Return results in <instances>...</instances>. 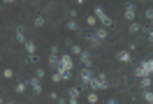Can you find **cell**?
Segmentation results:
<instances>
[{
  "instance_id": "3",
  "label": "cell",
  "mask_w": 153,
  "mask_h": 104,
  "mask_svg": "<svg viewBox=\"0 0 153 104\" xmlns=\"http://www.w3.org/2000/svg\"><path fill=\"white\" fill-rule=\"evenodd\" d=\"M134 76H153V58H146L134 67Z\"/></svg>"
},
{
  "instance_id": "7",
  "label": "cell",
  "mask_w": 153,
  "mask_h": 104,
  "mask_svg": "<svg viewBox=\"0 0 153 104\" xmlns=\"http://www.w3.org/2000/svg\"><path fill=\"white\" fill-rule=\"evenodd\" d=\"M123 16H125L128 23H130V21H137V5H134V2H128V5H125Z\"/></svg>"
},
{
  "instance_id": "30",
  "label": "cell",
  "mask_w": 153,
  "mask_h": 104,
  "mask_svg": "<svg viewBox=\"0 0 153 104\" xmlns=\"http://www.w3.org/2000/svg\"><path fill=\"white\" fill-rule=\"evenodd\" d=\"M2 102H5V100H2V97H0V104H2Z\"/></svg>"
},
{
  "instance_id": "28",
  "label": "cell",
  "mask_w": 153,
  "mask_h": 104,
  "mask_svg": "<svg viewBox=\"0 0 153 104\" xmlns=\"http://www.w3.org/2000/svg\"><path fill=\"white\" fill-rule=\"evenodd\" d=\"M84 2H86V0H76V7H81V5H84Z\"/></svg>"
},
{
  "instance_id": "4",
  "label": "cell",
  "mask_w": 153,
  "mask_h": 104,
  "mask_svg": "<svg viewBox=\"0 0 153 104\" xmlns=\"http://www.w3.org/2000/svg\"><path fill=\"white\" fill-rule=\"evenodd\" d=\"M93 14L97 16V21H100V26H105V28H111L114 26V19L109 16L105 12V7H100V5H95V10H93Z\"/></svg>"
},
{
  "instance_id": "6",
  "label": "cell",
  "mask_w": 153,
  "mask_h": 104,
  "mask_svg": "<svg viewBox=\"0 0 153 104\" xmlns=\"http://www.w3.org/2000/svg\"><path fill=\"white\" fill-rule=\"evenodd\" d=\"M60 69H65V72L74 69V56L72 53H60Z\"/></svg>"
},
{
  "instance_id": "27",
  "label": "cell",
  "mask_w": 153,
  "mask_h": 104,
  "mask_svg": "<svg viewBox=\"0 0 153 104\" xmlns=\"http://www.w3.org/2000/svg\"><path fill=\"white\" fill-rule=\"evenodd\" d=\"M146 37H149V39H153V28H151V26L146 28Z\"/></svg>"
},
{
  "instance_id": "12",
  "label": "cell",
  "mask_w": 153,
  "mask_h": 104,
  "mask_svg": "<svg viewBox=\"0 0 153 104\" xmlns=\"http://www.w3.org/2000/svg\"><path fill=\"white\" fill-rule=\"evenodd\" d=\"M65 28L70 30V32H76V35H81V26H79L74 19H67V21H65Z\"/></svg>"
},
{
  "instance_id": "13",
  "label": "cell",
  "mask_w": 153,
  "mask_h": 104,
  "mask_svg": "<svg viewBox=\"0 0 153 104\" xmlns=\"http://www.w3.org/2000/svg\"><path fill=\"white\" fill-rule=\"evenodd\" d=\"M47 63H49V67H51V69H58V67H60V56H58V53H49Z\"/></svg>"
},
{
  "instance_id": "19",
  "label": "cell",
  "mask_w": 153,
  "mask_h": 104,
  "mask_svg": "<svg viewBox=\"0 0 153 104\" xmlns=\"http://www.w3.org/2000/svg\"><path fill=\"white\" fill-rule=\"evenodd\" d=\"M142 100H144V102H149V104H153V90H151V88H144V90H142Z\"/></svg>"
},
{
  "instance_id": "11",
  "label": "cell",
  "mask_w": 153,
  "mask_h": 104,
  "mask_svg": "<svg viewBox=\"0 0 153 104\" xmlns=\"http://www.w3.org/2000/svg\"><path fill=\"white\" fill-rule=\"evenodd\" d=\"M79 95H81L79 88H70V90H67V102H70V104H76V102H79Z\"/></svg>"
},
{
  "instance_id": "20",
  "label": "cell",
  "mask_w": 153,
  "mask_h": 104,
  "mask_svg": "<svg viewBox=\"0 0 153 104\" xmlns=\"http://www.w3.org/2000/svg\"><path fill=\"white\" fill-rule=\"evenodd\" d=\"M67 46H70V53H72V56H79V53H81V51H84V49L79 46V44H74V42H67Z\"/></svg>"
},
{
  "instance_id": "31",
  "label": "cell",
  "mask_w": 153,
  "mask_h": 104,
  "mask_svg": "<svg viewBox=\"0 0 153 104\" xmlns=\"http://www.w3.org/2000/svg\"><path fill=\"white\" fill-rule=\"evenodd\" d=\"M0 37H2V32H0Z\"/></svg>"
},
{
  "instance_id": "5",
  "label": "cell",
  "mask_w": 153,
  "mask_h": 104,
  "mask_svg": "<svg viewBox=\"0 0 153 104\" xmlns=\"http://www.w3.org/2000/svg\"><path fill=\"white\" fill-rule=\"evenodd\" d=\"M76 76H79V83L84 86V88H91V81H93L95 72H93V67H81Z\"/></svg>"
},
{
  "instance_id": "23",
  "label": "cell",
  "mask_w": 153,
  "mask_h": 104,
  "mask_svg": "<svg viewBox=\"0 0 153 104\" xmlns=\"http://www.w3.org/2000/svg\"><path fill=\"white\" fill-rule=\"evenodd\" d=\"M142 23H137V21H130V35H137V32H142Z\"/></svg>"
},
{
  "instance_id": "26",
  "label": "cell",
  "mask_w": 153,
  "mask_h": 104,
  "mask_svg": "<svg viewBox=\"0 0 153 104\" xmlns=\"http://www.w3.org/2000/svg\"><path fill=\"white\" fill-rule=\"evenodd\" d=\"M35 76H37V79H44V76H47V69H44V67H37V69H35Z\"/></svg>"
},
{
  "instance_id": "15",
  "label": "cell",
  "mask_w": 153,
  "mask_h": 104,
  "mask_svg": "<svg viewBox=\"0 0 153 104\" xmlns=\"http://www.w3.org/2000/svg\"><path fill=\"white\" fill-rule=\"evenodd\" d=\"M14 35H16V42H19L21 46H23V42H26V28H23V26H16V30H14Z\"/></svg>"
},
{
  "instance_id": "21",
  "label": "cell",
  "mask_w": 153,
  "mask_h": 104,
  "mask_svg": "<svg viewBox=\"0 0 153 104\" xmlns=\"http://www.w3.org/2000/svg\"><path fill=\"white\" fill-rule=\"evenodd\" d=\"M33 26H35V28H44V26H47V19H44L42 14H37V16L33 19Z\"/></svg>"
},
{
  "instance_id": "18",
  "label": "cell",
  "mask_w": 153,
  "mask_h": 104,
  "mask_svg": "<svg viewBox=\"0 0 153 104\" xmlns=\"http://www.w3.org/2000/svg\"><path fill=\"white\" fill-rule=\"evenodd\" d=\"M86 102H88V104H95V102H100V95H97V90H93V88H91V93L86 95Z\"/></svg>"
},
{
  "instance_id": "17",
  "label": "cell",
  "mask_w": 153,
  "mask_h": 104,
  "mask_svg": "<svg viewBox=\"0 0 153 104\" xmlns=\"http://www.w3.org/2000/svg\"><path fill=\"white\" fill-rule=\"evenodd\" d=\"M153 86V76H139V88H151Z\"/></svg>"
},
{
  "instance_id": "14",
  "label": "cell",
  "mask_w": 153,
  "mask_h": 104,
  "mask_svg": "<svg viewBox=\"0 0 153 104\" xmlns=\"http://www.w3.org/2000/svg\"><path fill=\"white\" fill-rule=\"evenodd\" d=\"M28 81H16V83H14V93L16 95H23V93H28Z\"/></svg>"
},
{
  "instance_id": "16",
  "label": "cell",
  "mask_w": 153,
  "mask_h": 104,
  "mask_svg": "<svg viewBox=\"0 0 153 104\" xmlns=\"http://www.w3.org/2000/svg\"><path fill=\"white\" fill-rule=\"evenodd\" d=\"M23 49H26V53H37V42L26 39V42H23Z\"/></svg>"
},
{
  "instance_id": "22",
  "label": "cell",
  "mask_w": 153,
  "mask_h": 104,
  "mask_svg": "<svg viewBox=\"0 0 153 104\" xmlns=\"http://www.w3.org/2000/svg\"><path fill=\"white\" fill-rule=\"evenodd\" d=\"M86 26H88V28H97V26H100V21H97V16H95V14L86 16Z\"/></svg>"
},
{
  "instance_id": "9",
  "label": "cell",
  "mask_w": 153,
  "mask_h": 104,
  "mask_svg": "<svg viewBox=\"0 0 153 104\" xmlns=\"http://www.w3.org/2000/svg\"><path fill=\"white\" fill-rule=\"evenodd\" d=\"M28 86H30V90H33L35 95H42V90H44V88H42V79H37V76H30Z\"/></svg>"
},
{
  "instance_id": "24",
  "label": "cell",
  "mask_w": 153,
  "mask_h": 104,
  "mask_svg": "<svg viewBox=\"0 0 153 104\" xmlns=\"http://www.w3.org/2000/svg\"><path fill=\"white\" fill-rule=\"evenodd\" d=\"M2 79H5V81H12V79H14V69H12V67H5V69H2Z\"/></svg>"
},
{
  "instance_id": "25",
  "label": "cell",
  "mask_w": 153,
  "mask_h": 104,
  "mask_svg": "<svg viewBox=\"0 0 153 104\" xmlns=\"http://www.w3.org/2000/svg\"><path fill=\"white\" fill-rule=\"evenodd\" d=\"M144 19H146V21H153V5H149V7L144 10Z\"/></svg>"
},
{
  "instance_id": "29",
  "label": "cell",
  "mask_w": 153,
  "mask_h": 104,
  "mask_svg": "<svg viewBox=\"0 0 153 104\" xmlns=\"http://www.w3.org/2000/svg\"><path fill=\"white\" fill-rule=\"evenodd\" d=\"M2 2H7V5H12V2H16V0H2Z\"/></svg>"
},
{
  "instance_id": "8",
  "label": "cell",
  "mask_w": 153,
  "mask_h": 104,
  "mask_svg": "<svg viewBox=\"0 0 153 104\" xmlns=\"http://www.w3.org/2000/svg\"><path fill=\"white\" fill-rule=\"evenodd\" d=\"M116 60L118 63H123V65H128V63H132V51L130 49H121V51H116Z\"/></svg>"
},
{
  "instance_id": "1",
  "label": "cell",
  "mask_w": 153,
  "mask_h": 104,
  "mask_svg": "<svg viewBox=\"0 0 153 104\" xmlns=\"http://www.w3.org/2000/svg\"><path fill=\"white\" fill-rule=\"evenodd\" d=\"M107 37H109V28L97 26V28H93V32H91L86 39H88V44H91V46H102Z\"/></svg>"
},
{
  "instance_id": "2",
  "label": "cell",
  "mask_w": 153,
  "mask_h": 104,
  "mask_svg": "<svg viewBox=\"0 0 153 104\" xmlns=\"http://www.w3.org/2000/svg\"><path fill=\"white\" fill-rule=\"evenodd\" d=\"M109 76L105 74V72H97L95 76H93V81H91V88H93V90H97V93H100V90H107V88H109Z\"/></svg>"
},
{
  "instance_id": "10",
  "label": "cell",
  "mask_w": 153,
  "mask_h": 104,
  "mask_svg": "<svg viewBox=\"0 0 153 104\" xmlns=\"http://www.w3.org/2000/svg\"><path fill=\"white\" fill-rule=\"evenodd\" d=\"M76 58H79V63H81L84 67H93V56H91V51H86V49H84V51H81Z\"/></svg>"
}]
</instances>
